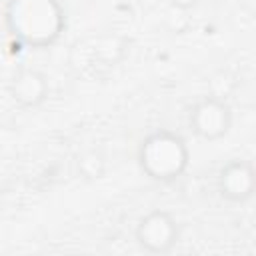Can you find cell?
Instances as JSON below:
<instances>
[{"label":"cell","mask_w":256,"mask_h":256,"mask_svg":"<svg viewBox=\"0 0 256 256\" xmlns=\"http://www.w3.org/2000/svg\"><path fill=\"white\" fill-rule=\"evenodd\" d=\"M2 18L8 36L26 50L52 48L68 26L62 0H6Z\"/></svg>","instance_id":"obj_1"},{"label":"cell","mask_w":256,"mask_h":256,"mask_svg":"<svg viewBox=\"0 0 256 256\" xmlns=\"http://www.w3.org/2000/svg\"><path fill=\"white\" fill-rule=\"evenodd\" d=\"M136 162L148 180L156 184H174L190 166V146L180 132L156 128L140 140Z\"/></svg>","instance_id":"obj_2"},{"label":"cell","mask_w":256,"mask_h":256,"mask_svg":"<svg viewBox=\"0 0 256 256\" xmlns=\"http://www.w3.org/2000/svg\"><path fill=\"white\" fill-rule=\"evenodd\" d=\"M186 122L196 138L204 142H218L230 134L234 112L222 94H206L192 102Z\"/></svg>","instance_id":"obj_3"},{"label":"cell","mask_w":256,"mask_h":256,"mask_svg":"<svg viewBox=\"0 0 256 256\" xmlns=\"http://www.w3.org/2000/svg\"><path fill=\"white\" fill-rule=\"evenodd\" d=\"M134 242L146 254H170L180 242V224L166 208H152L136 220Z\"/></svg>","instance_id":"obj_4"},{"label":"cell","mask_w":256,"mask_h":256,"mask_svg":"<svg viewBox=\"0 0 256 256\" xmlns=\"http://www.w3.org/2000/svg\"><path fill=\"white\" fill-rule=\"evenodd\" d=\"M256 190V170L248 158H230L218 168L216 192L228 204H246Z\"/></svg>","instance_id":"obj_5"},{"label":"cell","mask_w":256,"mask_h":256,"mask_svg":"<svg viewBox=\"0 0 256 256\" xmlns=\"http://www.w3.org/2000/svg\"><path fill=\"white\" fill-rule=\"evenodd\" d=\"M8 94L24 110L40 108L50 94V80L48 76L32 66H20L14 70L8 82Z\"/></svg>","instance_id":"obj_6"},{"label":"cell","mask_w":256,"mask_h":256,"mask_svg":"<svg viewBox=\"0 0 256 256\" xmlns=\"http://www.w3.org/2000/svg\"><path fill=\"white\" fill-rule=\"evenodd\" d=\"M78 164V172L82 178L86 180H96V178H102L104 176V170H106V160L100 152L96 150H86L78 156L76 160Z\"/></svg>","instance_id":"obj_7"},{"label":"cell","mask_w":256,"mask_h":256,"mask_svg":"<svg viewBox=\"0 0 256 256\" xmlns=\"http://www.w3.org/2000/svg\"><path fill=\"white\" fill-rule=\"evenodd\" d=\"M168 2H170V6L176 8V10H184V12H188V10L198 8L202 0H168Z\"/></svg>","instance_id":"obj_8"}]
</instances>
